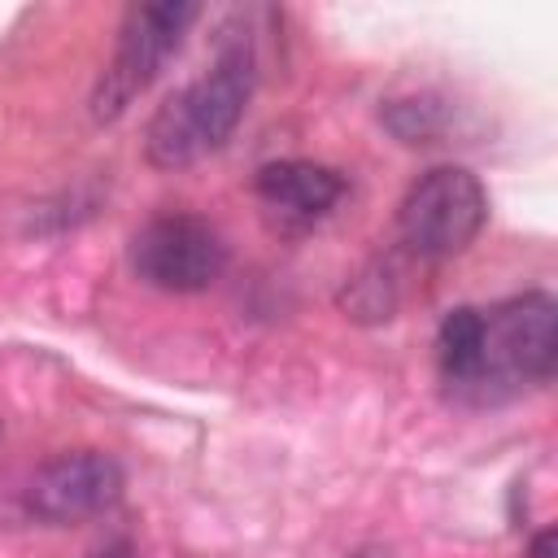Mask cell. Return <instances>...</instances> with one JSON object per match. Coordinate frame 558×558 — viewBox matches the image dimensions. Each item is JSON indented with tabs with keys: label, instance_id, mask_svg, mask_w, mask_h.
Here are the masks:
<instances>
[{
	"label": "cell",
	"instance_id": "obj_1",
	"mask_svg": "<svg viewBox=\"0 0 558 558\" xmlns=\"http://www.w3.org/2000/svg\"><path fill=\"white\" fill-rule=\"evenodd\" d=\"M248 96H253V52L248 44H235L214 61V70L179 87L153 113L144 131V157L157 170H183L218 153L235 135Z\"/></svg>",
	"mask_w": 558,
	"mask_h": 558
},
{
	"label": "cell",
	"instance_id": "obj_2",
	"mask_svg": "<svg viewBox=\"0 0 558 558\" xmlns=\"http://www.w3.org/2000/svg\"><path fill=\"white\" fill-rule=\"evenodd\" d=\"M196 4L192 0H148V4H131L118 31V48L113 61L105 65L96 92H92V118L96 122H113L126 113V105L161 74V65L179 52L187 26L196 22Z\"/></svg>",
	"mask_w": 558,
	"mask_h": 558
},
{
	"label": "cell",
	"instance_id": "obj_3",
	"mask_svg": "<svg viewBox=\"0 0 558 558\" xmlns=\"http://www.w3.org/2000/svg\"><path fill=\"white\" fill-rule=\"evenodd\" d=\"M488 222V192L462 166H436L410 183L397 205L401 244L418 257L462 253Z\"/></svg>",
	"mask_w": 558,
	"mask_h": 558
},
{
	"label": "cell",
	"instance_id": "obj_4",
	"mask_svg": "<svg viewBox=\"0 0 558 558\" xmlns=\"http://www.w3.org/2000/svg\"><path fill=\"white\" fill-rule=\"evenodd\" d=\"M558 362V305L549 292H523L484 314L475 392L497 384H545Z\"/></svg>",
	"mask_w": 558,
	"mask_h": 558
},
{
	"label": "cell",
	"instance_id": "obj_5",
	"mask_svg": "<svg viewBox=\"0 0 558 558\" xmlns=\"http://www.w3.org/2000/svg\"><path fill=\"white\" fill-rule=\"evenodd\" d=\"M131 266L148 288L161 292H205L227 270V240L209 218L161 214L144 222L131 240Z\"/></svg>",
	"mask_w": 558,
	"mask_h": 558
},
{
	"label": "cell",
	"instance_id": "obj_6",
	"mask_svg": "<svg viewBox=\"0 0 558 558\" xmlns=\"http://www.w3.org/2000/svg\"><path fill=\"white\" fill-rule=\"evenodd\" d=\"M118 497H122V466L100 449H70L48 458L26 488L31 514L52 527L87 523L113 510Z\"/></svg>",
	"mask_w": 558,
	"mask_h": 558
},
{
	"label": "cell",
	"instance_id": "obj_7",
	"mask_svg": "<svg viewBox=\"0 0 558 558\" xmlns=\"http://www.w3.org/2000/svg\"><path fill=\"white\" fill-rule=\"evenodd\" d=\"M257 196L288 214V218H323L340 196H344V179L340 170L323 166V161H301V157H288V161H266L253 179Z\"/></svg>",
	"mask_w": 558,
	"mask_h": 558
},
{
	"label": "cell",
	"instance_id": "obj_8",
	"mask_svg": "<svg viewBox=\"0 0 558 558\" xmlns=\"http://www.w3.org/2000/svg\"><path fill=\"white\" fill-rule=\"evenodd\" d=\"M480 340H484V314L471 305H458L436 327V371L449 388H471L480 371Z\"/></svg>",
	"mask_w": 558,
	"mask_h": 558
},
{
	"label": "cell",
	"instance_id": "obj_9",
	"mask_svg": "<svg viewBox=\"0 0 558 558\" xmlns=\"http://www.w3.org/2000/svg\"><path fill=\"white\" fill-rule=\"evenodd\" d=\"M384 122L397 140L405 144H436L440 135V105L432 96H414V100H392L384 109Z\"/></svg>",
	"mask_w": 558,
	"mask_h": 558
},
{
	"label": "cell",
	"instance_id": "obj_10",
	"mask_svg": "<svg viewBox=\"0 0 558 558\" xmlns=\"http://www.w3.org/2000/svg\"><path fill=\"white\" fill-rule=\"evenodd\" d=\"M554 545H558V536H554V527H545V532H536V536H532L527 558H554Z\"/></svg>",
	"mask_w": 558,
	"mask_h": 558
},
{
	"label": "cell",
	"instance_id": "obj_11",
	"mask_svg": "<svg viewBox=\"0 0 558 558\" xmlns=\"http://www.w3.org/2000/svg\"><path fill=\"white\" fill-rule=\"evenodd\" d=\"M92 558H131V545H126V541H113V545H105V549H96Z\"/></svg>",
	"mask_w": 558,
	"mask_h": 558
},
{
	"label": "cell",
	"instance_id": "obj_12",
	"mask_svg": "<svg viewBox=\"0 0 558 558\" xmlns=\"http://www.w3.org/2000/svg\"><path fill=\"white\" fill-rule=\"evenodd\" d=\"M353 558H392L384 545H362V549H353Z\"/></svg>",
	"mask_w": 558,
	"mask_h": 558
}]
</instances>
